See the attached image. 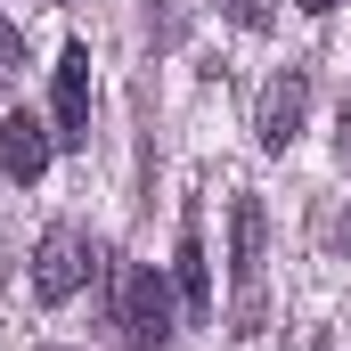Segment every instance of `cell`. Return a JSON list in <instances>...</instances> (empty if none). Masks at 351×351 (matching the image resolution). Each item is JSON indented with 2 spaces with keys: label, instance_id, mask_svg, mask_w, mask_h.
<instances>
[{
  "label": "cell",
  "instance_id": "6",
  "mask_svg": "<svg viewBox=\"0 0 351 351\" xmlns=\"http://www.w3.org/2000/svg\"><path fill=\"white\" fill-rule=\"evenodd\" d=\"M49 156H58V131H49L33 106H16V114L0 123V164H8V180H41Z\"/></svg>",
  "mask_w": 351,
  "mask_h": 351
},
{
  "label": "cell",
  "instance_id": "4",
  "mask_svg": "<svg viewBox=\"0 0 351 351\" xmlns=\"http://www.w3.org/2000/svg\"><path fill=\"white\" fill-rule=\"evenodd\" d=\"M82 278H90V245L66 229V221L41 229V245H33V302H66Z\"/></svg>",
  "mask_w": 351,
  "mask_h": 351
},
{
  "label": "cell",
  "instance_id": "5",
  "mask_svg": "<svg viewBox=\"0 0 351 351\" xmlns=\"http://www.w3.org/2000/svg\"><path fill=\"white\" fill-rule=\"evenodd\" d=\"M49 106H58V147H82V139H90V49H82V41H66Z\"/></svg>",
  "mask_w": 351,
  "mask_h": 351
},
{
  "label": "cell",
  "instance_id": "12",
  "mask_svg": "<svg viewBox=\"0 0 351 351\" xmlns=\"http://www.w3.org/2000/svg\"><path fill=\"white\" fill-rule=\"evenodd\" d=\"M335 237H343V245H351V213H343V229H335Z\"/></svg>",
  "mask_w": 351,
  "mask_h": 351
},
{
  "label": "cell",
  "instance_id": "1",
  "mask_svg": "<svg viewBox=\"0 0 351 351\" xmlns=\"http://www.w3.org/2000/svg\"><path fill=\"white\" fill-rule=\"evenodd\" d=\"M262 278H269V213L262 196L229 204V327L254 335L262 327Z\"/></svg>",
  "mask_w": 351,
  "mask_h": 351
},
{
  "label": "cell",
  "instance_id": "2",
  "mask_svg": "<svg viewBox=\"0 0 351 351\" xmlns=\"http://www.w3.org/2000/svg\"><path fill=\"white\" fill-rule=\"evenodd\" d=\"M114 327H123L131 351H164V343H172L180 311H172V278H164L156 262H131V269H123V286H114Z\"/></svg>",
  "mask_w": 351,
  "mask_h": 351
},
{
  "label": "cell",
  "instance_id": "9",
  "mask_svg": "<svg viewBox=\"0 0 351 351\" xmlns=\"http://www.w3.org/2000/svg\"><path fill=\"white\" fill-rule=\"evenodd\" d=\"M16 66H25V33H16V25H8V16H0V82H8V74H16Z\"/></svg>",
  "mask_w": 351,
  "mask_h": 351
},
{
  "label": "cell",
  "instance_id": "3",
  "mask_svg": "<svg viewBox=\"0 0 351 351\" xmlns=\"http://www.w3.org/2000/svg\"><path fill=\"white\" fill-rule=\"evenodd\" d=\"M302 123H311V66H286V74H269L254 131H262V147H269V156H286V147L302 139Z\"/></svg>",
  "mask_w": 351,
  "mask_h": 351
},
{
  "label": "cell",
  "instance_id": "8",
  "mask_svg": "<svg viewBox=\"0 0 351 351\" xmlns=\"http://www.w3.org/2000/svg\"><path fill=\"white\" fill-rule=\"evenodd\" d=\"M229 8V25H245V33H269V0H221Z\"/></svg>",
  "mask_w": 351,
  "mask_h": 351
},
{
  "label": "cell",
  "instance_id": "10",
  "mask_svg": "<svg viewBox=\"0 0 351 351\" xmlns=\"http://www.w3.org/2000/svg\"><path fill=\"white\" fill-rule=\"evenodd\" d=\"M335 156H343V164H351V106H343V114H335Z\"/></svg>",
  "mask_w": 351,
  "mask_h": 351
},
{
  "label": "cell",
  "instance_id": "11",
  "mask_svg": "<svg viewBox=\"0 0 351 351\" xmlns=\"http://www.w3.org/2000/svg\"><path fill=\"white\" fill-rule=\"evenodd\" d=\"M294 8H302V16H327V8H335V0H294Z\"/></svg>",
  "mask_w": 351,
  "mask_h": 351
},
{
  "label": "cell",
  "instance_id": "7",
  "mask_svg": "<svg viewBox=\"0 0 351 351\" xmlns=\"http://www.w3.org/2000/svg\"><path fill=\"white\" fill-rule=\"evenodd\" d=\"M172 269H180V302H188V319H213V269H204V221H196V204L180 213V254H172Z\"/></svg>",
  "mask_w": 351,
  "mask_h": 351
}]
</instances>
